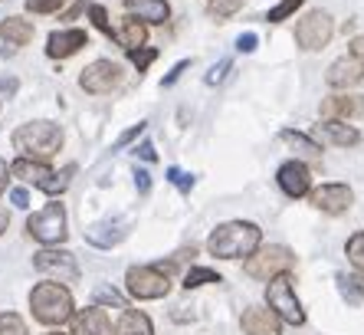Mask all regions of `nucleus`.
Here are the masks:
<instances>
[{
	"label": "nucleus",
	"mask_w": 364,
	"mask_h": 335,
	"mask_svg": "<svg viewBox=\"0 0 364 335\" xmlns=\"http://www.w3.org/2000/svg\"><path fill=\"white\" fill-rule=\"evenodd\" d=\"M10 175L20 177V181H26V185L40 187L46 177L53 175V168L46 165V161H33V158H17L14 165H10Z\"/></svg>",
	"instance_id": "412c9836"
},
{
	"label": "nucleus",
	"mask_w": 364,
	"mask_h": 335,
	"mask_svg": "<svg viewBox=\"0 0 364 335\" xmlns=\"http://www.w3.org/2000/svg\"><path fill=\"white\" fill-rule=\"evenodd\" d=\"M135 155H138V158H144V161H154V158H158V155H154V145H151V142H144L141 148H135Z\"/></svg>",
	"instance_id": "a18cd8bd"
},
{
	"label": "nucleus",
	"mask_w": 364,
	"mask_h": 335,
	"mask_svg": "<svg viewBox=\"0 0 364 335\" xmlns=\"http://www.w3.org/2000/svg\"><path fill=\"white\" fill-rule=\"evenodd\" d=\"M95 296H99V302H112V306H119V309L125 306V302H122V296H119V293H112V289H99Z\"/></svg>",
	"instance_id": "37998d69"
},
{
	"label": "nucleus",
	"mask_w": 364,
	"mask_h": 335,
	"mask_svg": "<svg viewBox=\"0 0 364 335\" xmlns=\"http://www.w3.org/2000/svg\"><path fill=\"white\" fill-rule=\"evenodd\" d=\"M187 66H191V63H187V59H181L178 66H174V69H171L168 76H164V86H174V83H178V79H181V73H184Z\"/></svg>",
	"instance_id": "79ce46f5"
},
{
	"label": "nucleus",
	"mask_w": 364,
	"mask_h": 335,
	"mask_svg": "<svg viewBox=\"0 0 364 335\" xmlns=\"http://www.w3.org/2000/svg\"><path fill=\"white\" fill-rule=\"evenodd\" d=\"M33 267L40 269L43 277L56 279V283H79V263L69 250H60V247H43L33 257Z\"/></svg>",
	"instance_id": "1a4fd4ad"
},
{
	"label": "nucleus",
	"mask_w": 364,
	"mask_h": 335,
	"mask_svg": "<svg viewBox=\"0 0 364 335\" xmlns=\"http://www.w3.org/2000/svg\"><path fill=\"white\" fill-rule=\"evenodd\" d=\"M266 306H269L282 322H289V326H302L305 322V309H302V302H299L296 289H292L289 273H279V277L269 279V286H266Z\"/></svg>",
	"instance_id": "39448f33"
},
{
	"label": "nucleus",
	"mask_w": 364,
	"mask_h": 335,
	"mask_svg": "<svg viewBox=\"0 0 364 335\" xmlns=\"http://www.w3.org/2000/svg\"><path fill=\"white\" fill-rule=\"evenodd\" d=\"M305 0H279V4H276V7H269V14H266V20H269V24H282V20H289L292 17V14H296L299 7H302Z\"/></svg>",
	"instance_id": "c756f323"
},
{
	"label": "nucleus",
	"mask_w": 364,
	"mask_h": 335,
	"mask_svg": "<svg viewBox=\"0 0 364 335\" xmlns=\"http://www.w3.org/2000/svg\"><path fill=\"white\" fill-rule=\"evenodd\" d=\"M7 224H10V214L4 207H0V234H4V230H7Z\"/></svg>",
	"instance_id": "de8ad7c7"
},
{
	"label": "nucleus",
	"mask_w": 364,
	"mask_h": 335,
	"mask_svg": "<svg viewBox=\"0 0 364 335\" xmlns=\"http://www.w3.org/2000/svg\"><path fill=\"white\" fill-rule=\"evenodd\" d=\"M112 335H151V319L138 309H125L119 326L112 329Z\"/></svg>",
	"instance_id": "b1692460"
},
{
	"label": "nucleus",
	"mask_w": 364,
	"mask_h": 335,
	"mask_svg": "<svg viewBox=\"0 0 364 335\" xmlns=\"http://www.w3.org/2000/svg\"><path fill=\"white\" fill-rule=\"evenodd\" d=\"M348 53H351V56H358V59H364V34L351 40V46H348Z\"/></svg>",
	"instance_id": "c03bdc74"
},
{
	"label": "nucleus",
	"mask_w": 364,
	"mask_h": 335,
	"mask_svg": "<svg viewBox=\"0 0 364 335\" xmlns=\"http://www.w3.org/2000/svg\"><path fill=\"white\" fill-rule=\"evenodd\" d=\"M7 177H10V165L0 158V194L7 191Z\"/></svg>",
	"instance_id": "49530a36"
},
{
	"label": "nucleus",
	"mask_w": 364,
	"mask_h": 335,
	"mask_svg": "<svg viewBox=\"0 0 364 335\" xmlns=\"http://www.w3.org/2000/svg\"><path fill=\"white\" fill-rule=\"evenodd\" d=\"M14 148L20 151V158H33V161H50L53 155H60L63 148V128L50 118H36L26 122L14 132Z\"/></svg>",
	"instance_id": "f03ea898"
},
{
	"label": "nucleus",
	"mask_w": 364,
	"mask_h": 335,
	"mask_svg": "<svg viewBox=\"0 0 364 335\" xmlns=\"http://www.w3.org/2000/svg\"><path fill=\"white\" fill-rule=\"evenodd\" d=\"M259 240H263V230L250 220H227L210 234L207 240V250L220 260H240V257H253L259 250Z\"/></svg>",
	"instance_id": "f257e3e1"
},
{
	"label": "nucleus",
	"mask_w": 364,
	"mask_h": 335,
	"mask_svg": "<svg viewBox=\"0 0 364 335\" xmlns=\"http://www.w3.org/2000/svg\"><path fill=\"white\" fill-rule=\"evenodd\" d=\"M135 185H138V191H141V194H148V191H151V175H148V171H141V168H135Z\"/></svg>",
	"instance_id": "ea45409f"
},
{
	"label": "nucleus",
	"mask_w": 364,
	"mask_h": 335,
	"mask_svg": "<svg viewBox=\"0 0 364 335\" xmlns=\"http://www.w3.org/2000/svg\"><path fill=\"white\" fill-rule=\"evenodd\" d=\"M282 142L292 145L299 158H309V161H318V158H322V145L315 142V138H309V135H302V132H292V128H286V132H282Z\"/></svg>",
	"instance_id": "393cba45"
},
{
	"label": "nucleus",
	"mask_w": 364,
	"mask_h": 335,
	"mask_svg": "<svg viewBox=\"0 0 364 335\" xmlns=\"http://www.w3.org/2000/svg\"><path fill=\"white\" fill-rule=\"evenodd\" d=\"M322 112L328 118H358L364 115V96H331L322 102Z\"/></svg>",
	"instance_id": "aec40b11"
},
{
	"label": "nucleus",
	"mask_w": 364,
	"mask_h": 335,
	"mask_svg": "<svg viewBox=\"0 0 364 335\" xmlns=\"http://www.w3.org/2000/svg\"><path fill=\"white\" fill-rule=\"evenodd\" d=\"M125 10L132 17L141 20V24H151V26H161L171 20L168 0H125Z\"/></svg>",
	"instance_id": "6ab92c4d"
},
{
	"label": "nucleus",
	"mask_w": 364,
	"mask_h": 335,
	"mask_svg": "<svg viewBox=\"0 0 364 335\" xmlns=\"http://www.w3.org/2000/svg\"><path fill=\"white\" fill-rule=\"evenodd\" d=\"M0 335H26V322L17 312H0Z\"/></svg>",
	"instance_id": "2f4dec72"
},
{
	"label": "nucleus",
	"mask_w": 364,
	"mask_h": 335,
	"mask_svg": "<svg viewBox=\"0 0 364 335\" xmlns=\"http://www.w3.org/2000/svg\"><path fill=\"white\" fill-rule=\"evenodd\" d=\"M69 175H73V168H66V171H53V175L40 185V191H43V194H50V197L63 194V191L69 187Z\"/></svg>",
	"instance_id": "cd10ccee"
},
{
	"label": "nucleus",
	"mask_w": 364,
	"mask_h": 335,
	"mask_svg": "<svg viewBox=\"0 0 364 335\" xmlns=\"http://www.w3.org/2000/svg\"><path fill=\"white\" fill-rule=\"evenodd\" d=\"M315 138L322 145H335V148H351L361 142V132L355 125H348L345 118H322L315 125Z\"/></svg>",
	"instance_id": "ddd939ff"
},
{
	"label": "nucleus",
	"mask_w": 364,
	"mask_h": 335,
	"mask_svg": "<svg viewBox=\"0 0 364 335\" xmlns=\"http://www.w3.org/2000/svg\"><path fill=\"white\" fill-rule=\"evenodd\" d=\"M50 335H60V332H50Z\"/></svg>",
	"instance_id": "09e8293b"
},
{
	"label": "nucleus",
	"mask_w": 364,
	"mask_h": 335,
	"mask_svg": "<svg viewBox=\"0 0 364 335\" xmlns=\"http://www.w3.org/2000/svg\"><path fill=\"white\" fill-rule=\"evenodd\" d=\"M128 56H132V63H135L138 66V73H144V69L151 66L154 63V56H158V50H151V46H138V50H132L128 53Z\"/></svg>",
	"instance_id": "72a5a7b5"
},
{
	"label": "nucleus",
	"mask_w": 364,
	"mask_h": 335,
	"mask_svg": "<svg viewBox=\"0 0 364 335\" xmlns=\"http://www.w3.org/2000/svg\"><path fill=\"white\" fill-rule=\"evenodd\" d=\"M82 46H89V34H85V30H79V26H66V30H56V34H50V40H46V53H50L53 59H69V56H76Z\"/></svg>",
	"instance_id": "dca6fc26"
},
{
	"label": "nucleus",
	"mask_w": 364,
	"mask_h": 335,
	"mask_svg": "<svg viewBox=\"0 0 364 335\" xmlns=\"http://www.w3.org/2000/svg\"><path fill=\"white\" fill-rule=\"evenodd\" d=\"M276 181H279L282 194L286 197H305V194H312V175H309V168H305V161H286V165L276 171Z\"/></svg>",
	"instance_id": "f8f14e48"
},
{
	"label": "nucleus",
	"mask_w": 364,
	"mask_h": 335,
	"mask_svg": "<svg viewBox=\"0 0 364 335\" xmlns=\"http://www.w3.org/2000/svg\"><path fill=\"white\" fill-rule=\"evenodd\" d=\"M66 0H26V10L30 14H56Z\"/></svg>",
	"instance_id": "c9c22d12"
},
{
	"label": "nucleus",
	"mask_w": 364,
	"mask_h": 335,
	"mask_svg": "<svg viewBox=\"0 0 364 335\" xmlns=\"http://www.w3.org/2000/svg\"><path fill=\"white\" fill-rule=\"evenodd\" d=\"M125 73H122L119 63H112V59H95L89 66L82 69L79 76V86H82L89 96H109L112 89H119Z\"/></svg>",
	"instance_id": "9d476101"
},
{
	"label": "nucleus",
	"mask_w": 364,
	"mask_h": 335,
	"mask_svg": "<svg viewBox=\"0 0 364 335\" xmlns=\"http://www.w3.org/2000/svg\"><path fill=\"white\" fill-rule=\"evenodd\" d=\"M237 50L240 53H253L256 50V34H243V36H240V40H237Z\"/></svg>",
	"instance_id": "a19ab883"
},
{
	"label": "nucleus",
	"mask_w": 364,
	"mask_h": 335,
	"mask_svg": "<svg viewBox=\"0 0 364 335\" xmlns=\"http://www.w3.org/2000/svg\"><path fill=\"white\" fill-rule=\"evenodd\" d=\"M30 309L43 326H63L73 319V293L66 289V283H56V279L36 283L30 293Z\"/></svg>",
	"instance_id": "7ed1b4c3"
},
{
	"label": "nucleus",
	"mask_w": 364,
	"mask_h": 335,
	"mask_svg": "<svg viewBox=\"0 0 364 335\" xmlns=\"http://www.w3.org/2000/svg\"><path fill=\"white\" fill-rule=\"evenodd\" d=\"M128 227H132V220L128 217L99 220V224H92L89 230H85V240L92 243V247H99V250H112L115 243H122L128 237Z\"/></svg>",
	"instance_id": "2eb2a0df"
},
{
	"label": "nucleus",
	"mask_w": 364,
	"mask_h": 335,
	"mask_svg": "<svg viewBox=\"0 0 364 335\" xmlns=\"http://www.w3.org/2000/svg\"><path fill=\"white\" fill-rule=\"evenodd\" d=\"M89 17H92V24L99 26L105 36H115V30H112V24H109V14H105V7H99V4H92L89 7Z\"/></svg>",
	"instance_id": "f704fd0d"
},
{
	"label": "nucleus",
	"mask_w": 364,
	"mask_h": 335,
	"mask_svg": "<svg viewBox=\"0 0 364 335\" xmlns=\"http://www.w3.org/2000/svg\"><path fill=\"white\" fill-rule=\"evenodd\" d=\"M331 34H335V20H331L325 10H309L296 26V43H299V50L315 53V50H325V46H328Z\"/></svg>",
	"instance_id": "6e6552de"
},
{
	"label": "nucleus",
	"mask_w": 364,
	"mask_h": 335,
	"mask_svg": "<svg viewBox=\"0 0 364 335\" xmlns=\"http://www.w3.org/2000/svg\"><path fill=\"white\" fill-rule=\"evenodd\" d=\"M338 286H341V293H345L348 302H364V273L361 277H345V273H341Z\"/></svg>",
	"instance_id": "a878e982"
},
{
	"label": "nucleus",
	"mask_w": 364,
	"mask_h": 335,
	"mask_svg": "<svg viewBox=\"0 0 364 335\" xmlns=\"http://www.w3.org/2000/svg\"><path fill=\"white\" fill-rule=\"evenodd\" d=\"M73 335H112L109 316L99 309V306H89V309L73 312Z\"/></svg>",
	"instance_id": "a211bd4d"
},
{
	"label": "nucleus",
	"mask_w": 364,
	"mask_h": 335,
	"mask_svg": "<svg viewBox=\"0 0 364 335\" xmlns=\"http://www.w3.org/2000/svg\"><path fill=\"white\" fill-rule=\"evenodd\" d=\"M230 69H233V59H220V63H217V66L210 69V73H207V86H217V83H223V79H227V73Z\"/></svg>",
	"instance_id": "e433bc0d"
},
{
	"label": "nucleus",
	"mask_w": 364,
	"mask_h": 335,
	"mask_svg": "<svg viewBox=\"0 0 364 335\" xmlns=\"http://www.w3.org/2000/svg\"><path fill=\"white\" fill-rule=\"evenodd\" d=\"M26 234L33 237V240H40L43 247H60L69 234L66 230V207H63L60 201H53L43 210L30 214V220H26Z\"/></svg>",
	"instance_id": "20e7f679"
},
{
	"label": "nucleus",
	"mask_w": 364,
	"mask_h": 335,
	"mask_svg": "<svg viewBox=\"0 0 364 335\" xmlns=\"http://www.w3.org/2000/svg\"><path fill=\"white\" fill-rule=\"evenodd\" d=\"M345 253H348V260H351V267H355L358 273H364V234L351 237L348 247H345Z\"/></svg>",
	"instance_id": "7c9ffc66"
},
{
	"label": "nucleus",
	"mask_w": 364,
	"mask_h": 335,
	"mask_svg": "<svg viewBox=\"0 0 364 335\" xmlns=\"http://www.w3.org/2000/svg\"><path fill=\"white\" fill-rule=\"evenodd\" d=\"M0 40L7 43V46H26V43L33 40V24L23 17H7L0 24Z\"/></svg>",
	"instance_id": "5701e85b"
},
{
	"label": "nucleus",
	"mask_w": 364,
	"mask_h": 335,
	"mask_svg": "<svg viewBox=\"0 0 364 335\" xmlns=\"http://www.w3.org/2000/svg\"><path fill=\"white\" fill-rule=\"evenodd\" d=\"M144 125H148V122H138V125H132V128H128V132H125V135H122V138H119V142H115V148H125L128 142H135L138 135L144 132Z\"/></svg>",
	"instance_id": "4c0bfd02"
},
{
	"label": "nucleus",
	"mask_w": 364,
	"mask_h": 335,
	"mask_svg": "<svg viewBox=\"0 0 364 335\" xmlns=\"http://www.w3.org/2000/svg\"><path fill=\"white\" fill-rule=\"evenodd\" d=\"M207 283H220V273H213V269H207V267L187 269V277H184L187 289H197V286H207Z\"/></svg>",
	"instance_id": "bb28decb"
},
{
	"label": "nucleus",
	"mask_w": 364,
	"mask_h": 335,
	"mask_svg": "<svg viewBox=\"0 0 364 335\" xmlns=\"http://www.w3.org/2000/svg\"><path fill=\"white\" fill-rule=\"evenodd\" d=\"M168 181L178 187L181 194H191V187H194V177L187 175V171H181V168H168Z\"/></svg>",
	"instance_id": "473e14b6"
},
{
	"label": "nucleus",
	"mask_w": 364,
	"mask_h": 335,
	"mask_svg": "<svg viewBox=\"0 0 364 335\" xmlns=\"http://www.w3.org/2000/svg\"><path fill=\"white\" fill-rule=\"evenodd\" d=\"M364 79V59L358 56H341L335 59L328 66V73H325V83L331 86V89H351V86H358Z\"/></svg>",
	"instance_id": "4468645a"
},
{
	"label": "nucleus",
	"mask_w": 364,
	"mask_h": 335,
	"mask_svg": "<svg viewBox=\"0 0 364 335\" xmlns=\"http://www.w3.org/2000/svg\"><path fill=\"white\" fill-rule=\"evenodd\" d=\"M10 204H14V207H30V194H26V187H14V191H10Z\"/></svg>",
	"instance_id": "58836bf2"
},
{
	"label": "nucleus",
	"mask_w": 364,
	"mask_h": 335,
	"mask_svg": "<svg viewBox=\"0 0 364 335\" xmlns=\"http://www.w3.org/2000/svg\"><path fill=\"white\" fill-rule=\"evenodd\" d=\"M309 201H312L315 210H322V214H345V210L355 204V194H351L348 185L331 181V185L315 187V191L309 194Z\"/></svg>",
	"instance_id": "9b49d317"
},
{
	"label": "nucleus",
	"mask_w": 364,
	"mask_h": 335,
	"mask_svg": "<svg viewBox=\"0 0 364 335\" xmlns=\"http://www.w3.org/2000/svg\"><path fill=\"white\" fill-rule=\"evenodd\" d=\"M115 40H119L128 53L138 50V46H144V40H148V24H141L138 17H132V14H128V17L122 20V26L115 30Z\"/></svg>",
	"instance_id": "4be33fe9"
},
{
	"label": "nucleus",
	"mask_w": 364,
	"mask_h": 335,
	"mask_svg": "<svg viewBox=\"0 0 364 335\" xmlns=\"http://www.w3.org/2000/svg\"><path fill=\"white\" fill-rule=\"evenodd\" d=\"M125 289L132 299H164L171 293V279L161 267H132L125 273Z\"/></svg>",
	"instance_id": "0eeeda50"
},
{
	"label": "nucleus",
	"mask_w": 364,
	"mask_h": 335,
	"mask_svg": "<svg viewBox=\"0 0 364 335\" xmlns=\"http://www.w3.org/2000/svg\"><path fill=\"white\" fill-rule=\"evenodd\" d=\"M240 326L246 335H282V319L272 309H263V306H250L240 316Z\"/></svg>",
	"instance_id": "f3484780"
},
{
	"label": "nucleus",
	"mask_w": 364,
	"mask_h": 335,
	"mask_svg": "<svg viewBox=\"0 0 364 335\" xmlns=\"http://www.w3.org/2000/svg\"><path fill=\"white\" fill-rule=\"evenodd\" d=\"M243 4L246 0H210V4H207V14H210L213 20H227V17H233Z\"/></svg>",
	"instance_id": "c85d7f7f"
},
{
	"label": "nucleus",
	"mask_w": 364,
	"mask_h": 335,
	"mask_svg": "<svg viewBox=\"0 0 364 335\" xmlns=\"http://www.w3.org/2000/svg\"><path fill=\"white\" fill-rule=\"evenodd\" d=\"M296 267V253L289 250V247H279V243H272V247H259L253 257H246L243 269L250 273L253 279H266L269 283L272 277H279V273H289V269Z\"/></svg>",
	"instance_id": "423d86ee"
}]
</instances>
